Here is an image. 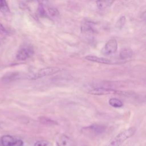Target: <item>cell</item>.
<instances>
[{
    "mask_svg": "<svg viewBox=\"0 0 146 146\" xmlns=\"http://www.w3.org/2000/svg\"><path fill=\"white\" fill-rule=\"evenodd\" d=\"M135 127H130L117 135L109 143L108 146H120L126 140L132 137L136 132Z\"/></svg>",
    "mask_w": 146,
    "mask_h": 146,
    "instance_id": "cell-1",
    "label": "cell"
},
{
    "mask_svg": "<svg viewBox=\"0 0 146 146\" xmlns=\"http://www.w3.org/2000/svg\"><path fill=\"white\" fill-rule=\"evenodd\" d=\"M106 129V127L104 125L93 124L83 127L81 129V131L83 134L88 137H94L103 133Z\"/></svg>",
    "mask_w": 146,
    "mask_h": 146,
    "instance_id": "cell-2",
    "label": "cell"
},
{
    "mask_svg": "<svg viewBox=\"0 0 146 146\" xmlns=\"http://www.w3.org/2000/svg\"><path fill=\"white\" fill-rule=\"evenodd\" d=\"M62 70L59 67H48L39 70L37 72L28 75V78L32 80H36L43 77L54 75L60 72Z\"/></svg>",
    "mask_w": 146,
    "mask_h": 146,
    "instance_id": "cell-3",
    "label": "cell"
},
{
    "mask_svg": "<svg viewBox=\"0 0 146 146\" xmlns=\"http://www.w3.org/2000/svg\"><path fill=\"white\" fill-rule=\"evenodd\" d=\"M88 93L94 95H107L111 94H117V95H124L123 91L116 90L115 89L107 88L104 87H97L92 88L88 91Z\"/></svg>",
    "mask_w": 146,
    "mask_h": 146,
    "instance_id": "cell-4",
    "label": "cell"
},
{
    "mask_svg": "<svg viewBox=\"0 0 146 146\" xmlns=\"http://www.w3.org/2000/svg\"><path fill=\"white\" fill-rule=\"evenodd\" d=\"M117 49V43L116 39L109 40L102 49L101 52L104 55H110L116 52Z\"/></svg>",
    "mask_w": 146,
    "mask_h": 146,
    "instance_id": "cell-5",
    "label": "cell"
},
{
    "mask_svg": "<svg viewBox=\"0 0 146 146\" xmlns=\"http://www.w3.org/2000/svg\"><path fill=\"white\" fill-rule=\"evenodd\" d=\"M33 48L30 46H25L21 48L17 52L16 57L18 60H25L34 54Z\"/></svg>",
    "mask_w": 146,
    "mask_h": 146,
    "instance_id": "cell-6",
    "label": "cell"
},
{
    "mask_svg": "<svg viewBox=\"0 0 146 146\" xmlns=\"http://www.w3.org/2000/svg\"><path fill=\"white\" fill-rule=\"evenodd\" d=\"M57 146H73V141L67 135L60 134L56 139Z\"/></svg>",
    "mask_w": 146,
    "mask_h": 146,
    "instance_id": "cell-7",
    "label": "cell"
},
{
    "mask_svg": "<svg viewBox=\"0 0 146 146\" xmlns=\"http://www.w3.org/2000/svg\"><path fill=\"white\" fill-rule=\"evenodd\" d=\"M85 58L89 61L96 62V63H99L106 64H110L112 63V61L107 58L98 57V56H94V55H88V56H86L85 57Z\"/></svg>",
    "mask_w": 146,
    "mask_h": 146,
    "instance_id": "cell-8",
    "label": "cell"
},
{
    "mask_svg": "<svg viewBox=\"0 0 146 146\" xmlns=\"http://www.w3.org/2000/svg\"><path fill=\"white\" fill-rule=\"evenodd\" d=\"M81 31L83 34L86 35H91L95 33L93 27L89 22L83 23L81 26Z\"/></svg>",
    "mask_w": 146,
    "mask_h": 146,
    "instance_id": "cell-9",
    "label": "cell"
},
{
    "mask_svg": "<svg viewBox=\"0 0 146 146\" xmlns=\"http://www.w3.org/2000/svg\"><path fill=\"white\" fill-rule=\"evenodd\" d=\"M15 139L10 135H4L2 137L1 140V144L2 146H14Z\"/></svg>",
    "mask_w": 146,
    "mask_h": 146,
    "instance_id": "cell-10",
    "label": "cell"
},
{
    "mask_svg": "<svg viewBox=\"0 0 146 146\" xmlns=\"http://www.w3.org/2000/svg\"><path fill=\"white\" fill-rule=\"evenodd\" d=\"M115 0H96V5L99 9H104L110 6Z\"/></svg>",
    "mask_w": 146,
    "mask_h": 146,
    "instance_id": "cell-11",
    "label": "cell"
},
{
    "mask_svg": "<svg viewBox=\"0 0 146 146\" xmlns=\"http://www.w3.org/2000/svg\"><path fill=\"white\" fill-rule=\"evenodd\" d=\"M38 120L41 124L51 126L58 124V123L56 122L55 120H52L50 118L47 117L46 116H40L38 118Z\"/></svg>",
    "mask_w": 146,
    "mask_h": 146,
    "instance_id": "cell-12",
    "label": "cell"
},
{
    "mask_svg": "<svg viewBox=\"0 0 146 146\" xmlns=\"http://www.w3.org/2000/svg\"><path fill=\"white\" fill-rule=\"evenodd\" d=\"M133 52L132 50L130 48H125L122 50L120 54H119V57L122 60H125L128 59L132 56Z\"/></svg>",
    "mask_w": 146,
    "mask_h": 146,
    "instance_id": "cell-13",
    "label": "cell"
},
{
    "mask_svg": "<svg viewBox=\"0 0 146 146\" xmlns=\"http://www.w3.org/2000/svg\"><path fill=\"white\" fill-rule=\"evenodd\" d=\"M108 102L110 105L114 108H120L123 106V102L116 98H111Z\"/></svg>",
    "mask_w": 146,
    "mask_h": 146,
    "instance_id": "cell-14",
    "label": "cell"
},
{
    "mask_svg": "<svg viewBox=\"0 0 146 146\" xmlns=\"http://www.w3.org/2000/svg\"><path fill=\"white\" fill-rule=\"evenodd\" d=\"M0 11L3 13H7L9 11V7L6 0H0Z\"/></svg>",
    "mask_w": 146,
    "mask_h": 146,
    "instance_id": "cell-15",
    "label": "cell"
},
{
    "mask_svg": "<svg viewBox=\"0 0 146 146\" xmlns=\"http://www.w3.org/2000/svg\"><path fill=\"white\" fill-rule=\"evenodd\" d=\"M125 17L124 16H123L119 19V20L117 21V22L115 25V27L118 29H121L123 28V27L125 25Z\"/></svg>",
    "mask_w": 146,
    "mask_h": 146,
    "instance_id": "cell-16",
    "label": "cell"
},
{
    "mask_svg": "<svg viewBox=\"0 0 146 146\" xmlns=\"http://www.w3.org/2000/svg\"><path fill=\"white\" fill-rule=\"evenodd\" d=\"M48 12L49 15L52 17H56L59 14L58 10L54 7H49L48 9Z\"/></svg>",
    "mask_w": 146,
    "mask_h": 146,
    "instance_id": "cell-17",
    "label": "cell"
},
{
    "mask_svg": "<svg viewBox=\"0 0 146 146\" xmlns=\"http://www.w3.org/2000/svg\"><path fill=\"white\" fill-rule=\"evenodd\" d=\"M48 145V143L47 141L44 140H40L36 141L34 146H47Z\"/></svg>",
    "mask_w": 146,
    "mask_h": 146,
    "instance_id": "cell-18",
    "label": "cell"
},
{
    "mask_svg": "<svg viewBox=\"0 0 146 146\" xmlns=\"http://www.w3.org/2000/svg\"><path fill=\"white\" fill-rule=\"evenodd\" d=\"M38 13H39V15L42 17H45L47 16L46 11H45L44 9L43 8V7L42 5H40L38 7Z\"/></svg>",
    "mask_w": 146,
    "mask_h": 146,
    "instance_id": "cell-19",
    "label": "cell"
},
{
    "mask_svg": "<svg viewBox=\"0 0 146 146\" xmlns=\"http://www.w3.org/2000/svg\"><path fill=\"white\" fill-rule=\"evenodd\" d=\"M7 33L5 27L0 23V34L1 35H6Z\"/></svg>",
    "mask_w": 146,
    "mask_h": 146,
    "instance_id": "cell-20",
    "label": "cell"
},
{
    "mask_svg": "<svg viewBox=\"0 0 146 146\" xmlns=\"http://www.w3.org/2000/svg\"><path fill=\"white\" fill-rule=\"evenodd\" d=\"M23 144V142L22 140L21 139H17L15 140V144L14 145V146H22Z\"/></svg>",
    "mask_w": 146,
    "mask_h": 146,
    "instance_id": "cell-21",
    "label": "cell"
},
{
    "mask_svg": "<svg viewBox=\"0 0 146 146\" xmlns=\"http://www.w3.org/2000/svg\"><path fill=\"white\" fill-rule=\"evenodd\" d=\"M39 3H44L45 2H46L47 1V0H37Z\"/></svg>",
    "mask_w": 146,
    "mask_h": 146,
    "instance_id": "cell-22",
    "label": "cell"
}]
</instances>
